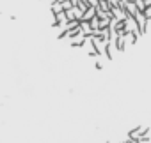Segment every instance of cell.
<instances>
[{"label": "cell", "mask_w": 151, "mask_h": 143, "mask_svg": "<svg viewBox=\"0 0 151 143\" xmlns=\"http://www.w3.org/2000/svg\"><path fill=\"white\" fill-rule=\"evenodd\" d=\"M147 134H149V127H147V125H137L135 129L128 131V138H130V139H139V138L147 136Z\"/></svg>", "instance_id": "6da1fadb"}, {"label": "cell", "mask_w": 151, "mask_h": 143, "mask_svg": "<svg viewBox=\"0 0 151 143\" xmlns=\"http://www.w3.org/2000/svg\"><path fill=\"white\" fill-rule=\"evenodd\" d=\"M112 44H114V48H116L117 53H123V51L126 50V46H128L126 37H121V35H116V37L112 39Z\"/></svg>", "instance_id": "7a4b0ae2"}, {"label": "cell", "mask_w": 151, "mask_h": 143, "mask_svg": "<svg viewBox=\"0 0 151 143\" xmlns=\"http://www.w3.org/2000/svg\"><path fill=\"white\" fill-rule=\"evenodd\" d=\"M124 11L128 13L130 18H135V16L140 13L139 7H137V4H135V0H126V2H124Z\"/></svg>", "instance_id": "3957f363"}, {"label": "cell", "mask_w": 151, "mask_h": 143, "mask_svg": "<svg viewBox=\"0 0 151 143\" xmlns=\"http://www.w3.org/2000/svg\"><path fill=\"white\" fill-rule=\"evenodd\" d=\"M87 37H84V35H77V37H73V39H69V46L71 48H84V46H87Z\"/></svg>", "instance_id": "277c9868"}, {"label": "cell", "mask_w": 151, "mask_h": 143, "mask_svg": "<svg viewBox=\"0 0 151 143\" xmlns=\"http://www.w3.org/2000/svg\"><path fill=\"white\" fill-rule=\"evenodd\" d=\"M62 0H52L50 2V13L52 14H57V13H62Z\"/></svg>", "instance_id": "5b68a950"}, {"label": "cell", "mask_w": 151, "mask_h": 143, "mask_svg": "<svg viewBox=\"0 0 151 143\" xmlns=\"http://www.w3.org/2000/svg\"><path fill=\"white\" fill-rule=\"evenodd\" d=\"M126 30H128V32H139V34H140L139 23H137L135 18H128V20H126Z\"/></svg>", "instance_id": "8992f818"}, {"label": "cell", "mask_w": 151, "mask_h": 143, "mask_svg": "<svg viewBox=\"0 0 151 143\" xmlns=\"http://www.w3.org/2000/svg\"><path fill=\"white\" fill-rule=\"evenodd\" d=\"M139 37H140L139 32H128V35H126V42H128V46H135V44L139 42Z\"/></svg>", "instance_id": "52a82bcc"}, {"label": "cell", "mask_w": 151, "mask_h": 143, "mask_svg": "<svg viewBox=\"0 0 151 143\" xmlns=\"http://www.w3.org/2000/svg\"><path fill=\"white\" fill-rule=\"evenodd\" d=\"M114 51H116V48H114L112 41L105 42V57H107V60H114Z\"/></svg>", "instance_id": "ba28073f"}, {"label": "cell", "mask_w": 151, "mask_h": 143, "mask_svg": "<svg viewBox=\"0 0 151 143\" xmlns=\"http://www.w3.org/2000/svg\"><path fill=\"white\" fill-rule=\"evenodd\" d=\"M94 16H96V7H89V9L84 13V16H82V20H80V21H91Z\"/></svg>", "instance_id": "9c48e42d"}, {"label": "cell", "mask_w": 151, "mask_h": 143, "mask_svg": "<svg viewBox=\"0 0 151 143\" xmlns=\"http://www.w3.org/2000/svg\"><path fill=\"white\" fill-rule=\"evenodd\" d=\"M98 9H100V11H105V13H110V14H112V6L109 4V0H100V2H98Z\"/></svg>", "instance_id": "30bf717a"}, {"label": "cell", "mask_w": 151, "mask_h": 143, "mask_svg": "<svg viewBox=\"0 0 151 143\" xmlns=\"http://www.w3.org/2000/svg\"><path fill=\"white\" fill-rule=\"evenodd\" d=\"M89 25H91V28H93V30H100V18H98V16H94V18L89 21Z\"/></svg>", "instance_id": "8fae6325"}, {"label": "cell", "mask_w": 151, "mask_h": 143, "mask_svg": "<svg viewBox=\"0 0 151 143\" xmlns=\"http://www.w3.org/2000/svg\"><path fill=\"white\" fill-rule=\"evenodd\" d=\"M66 16H68V21H75V20H77V16H75V9L66 11ZM78 21H80V20H78Z\"/></svg>", "instance_id": "7c38bea8"}, {"label": "cell", "mask_w": 151, "mask_h": 143, "mask_svg": "<svg viewBox=\"0 0 151 143\" xmlns=\"http://www.w3.org/2000/svg\"><path fill=\"white\" fill-rule=\"evenodd\" d=\"M75 6L71 4V0H62V9L64 11H69V9H73Z\"/></svg>", "instance_id": "4fadbf2b"}, {"label": "cell", "mask_w": 151, "mask_h": 143, "mask_svg": "<svg viewBox=\"0 0 151 143\" xmlns=\"http://www.w3.org/2000/svg\"><path fill=\"white\" fill-rule=\"evenodd\" d=\"M94 67H96V71H103V64L98 60H94Z\"/></svg>", "instance_id": "5bb4252c"}, {"label": "cell", "mask_w": 151, "mask_h": 143, "mask_svg": "<svg viewBox=\"0 0 151 143\" xmlns=\"http://www.w3.org/2000/svg\"><path fill=\"white\" fill-rule=\"evenodd\" d=\"M80 2H82V0H71V4H73L75 7H78V4H80Z\"/></svg>", "instance_id": "9a60e30c"}]
</instances>
